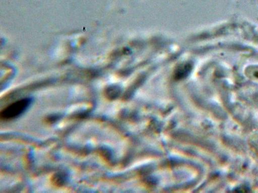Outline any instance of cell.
<instances>
[{
	"label": "cell",
	"instance_id": "6da1fadb",
	"mask_svg": "<svg viewBox=\"0 0 258 193\" xmlns=\"http://www.w3.org/2000/svg\"><path fill=\"white\" fill-rule=\"evenodd\" d=\"M31 102L30 99L25 98L8 105L1 112V119L8 120L18 117L27 109Z\"/></svg>",
	"mask_w": 258,
	"mask_h": 193
}]
</instances>
